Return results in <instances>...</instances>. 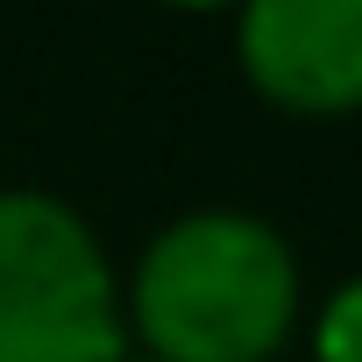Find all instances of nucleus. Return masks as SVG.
Listing matches in <instances>:
<instances>
[{
    "mask_svg": "<svg viewBox=\"0 0 362 362\" xmlns=\"http://www.w3.org/2000/svg\"><path fill=\"white\" fill-rule=\"evenodd\" d=\"M128 327L156 362H270L298 327V256L263 214H177L135 263Z\"/></svg>",
    "mask_w": 362,
    "mask_h": 362,
    "instance_id": "f257e3e1",
    "label": "nucleus"
},
{
    "mask_svg": "<svg viewBox=\"0 0 362 362\" xmlns=\"http://www.w3.org/2000/svg\"><path fill=\"white\" fill-rule=\"evenodd\" d=\"M128 305L100 235L50 192H0V362H121Z\"/></svg>",
    "mask_w": 362,
    "mask_h": 362,
    "instance_id": "f03ea898",
    "label": "nucleus"
},
{
    "mask_svg": "<svg viewBox=\"0 0 362 362\" xmlns=\"http://www.w3.org/2000/svg\"><path fill=\"white\" fill-rule=\"evenodd\" d=\"M235 57L291 114L362 107V0H242Z\"/></svg>",
    "mask_w": 362,
    "mask_h": 362,
    "instance_id": "7ed1b4c3",
    "label": "nucleus"
},
{
    "mask_svg": "<svg viewBox=\"0 0 362 362\" xmlns=\"http://www.w3.org/2000/svg\"><path fill=\"white\" fill-rule=\"evenodd\" d=\"M313 362H362V277H348L313 327Z\"/></svg>",
    "mask_w": 362,
    "mask_h": 362,
    "instance_id": "20e7f679",
    "label": "nucleus"
},
{
    "mask_svg": "<svg viewBox=\"0 0 362 362\" xmlns=\"http://www.w3.org/2000/svg\"><path fill=\"white\" fill-rule=\"evenodd\" d=\"M170 8H242V0H170Z\"/></svg>",
    "mask_w": 362,
    "mask_h": 362,
    "instance_id": "39448f33",
    "label": "nucleus"
},
{
    "mask_svg": "<svg viewBox=\"0 0 362 362\" xmlns=\"http://www.w3.org/2000/svg\"><path fill=\"white\" fill-rule=\"evenodd\" d=\"M121 362H156V355H121Z\"/></svg>",
    "mask_w": 362,
    "mask_h": 362,
    "instance_id": "423d86ee",
    "label": "nucleus"
}]
</instances>
